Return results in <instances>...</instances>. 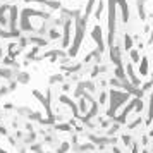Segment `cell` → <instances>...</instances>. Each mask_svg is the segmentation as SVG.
Instances as JSON below:
<instances>
[]
</instances>
